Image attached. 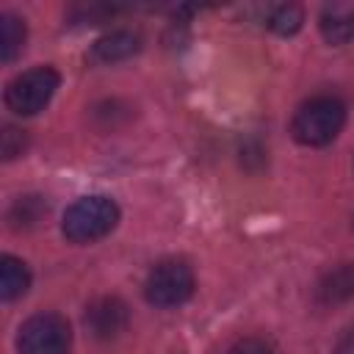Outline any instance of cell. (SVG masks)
<instances>
[{
	"label": "cell",
	"instance_id": "11",
	"mask_svg": "<svg viewBox=\"0 0 354 354\" xmlns=\"http://www.w3.org/2000/svg\"><path fill=\"white\" fill-rule=\"evenodd\" d=\"M25 44V25L19 17L14 14H3L0 17V58L8 64L17 58V53Z\"/></svg>",
	"mask_w": 354,
	"mask_h": 354
},
{
	"label": "cell",
	"instance_id": "9",
	"mask_svg": "<svg viewBox=\"0 0 354 354\" xmlns=\"http://www.w3.org/2000/svg\"><path fill=\"white\" fill-rule=\"evenodd\" d=\"M28 288H30L28 266L19 257H14V254H3L0 257V296L6 301H11V299L22 296Z\"/></svg>",
	"mask_w": 354,
	"mask_h": 354
},
{
	"label": "cell",
	"instance_id": "1",
	"mask_svg": "<svg viewBox=\"0 0 354 354\" xmlns=\"http://www.w3.org/2000/svg\"><path fill=\"white\" fill-rule=\"evenodd\" d=\"M346 124V105L337 97H313L293 116V138L304 147L329 144Z\"/></svg>",
	"mask_w": 354,
	"mask_h": 354
},
{
	"label": "cell",
	"instance_id": "7",
	"mask_svg": "<svg viewBox=\"0 0 354 354\" xmlns=\"http://www.w3.org/2000/svg\"><path fill=\"white\" fill-rule=\"evenodd\" d=\"M138 50H141V36L138 33H133V30H111L102 39L94 41L88 58L94 64H116V61H124V58L136 55Z\"/></svg>",
	"mask_w": 354,
	"mask_h": 354
},
{
	"label": "cell",
	"instance_id": "4",
	"mask_svg": "<svg viewBox=\"0 0 354 354\" xmlns=\"http://www.w3.org/2000/svg\"><path fill=\"white\" fill-rule=\"evenodd\" d=\"M72 343V329L58 313L30 315L17 335L19 354H66Z\"/></svg>",
	"mask_w": 354,
	"mask_h": 354
},
{
	"label": "cell",
	"instance_id": "12",
	"mask_svg": "<svg viewBox=\"0 0 354 354\" xmlns=\"http://www.w3.org/2000/svg\"><path fill=\"white\" fill-rule=\"evenodd\" d=\"M304 22V11L293 3H285V6H277L271 14H268V28L274 33H282V36H290L301 28Z\"/></svg>",
	"mask_w": 354,
	"mask_h": 354
},
{
	"label": "cell",
	"instance_id": "14",
	"mask_svg": "<svg viewBox=\"0 0 354 354\" xmlns=\"http://www.w3.org/2000/svg\"><path fill=\"white\" fill-rule=\"evenodd\" d=\"M22 149H25V130L6 127V133H3V155L11 160V158L22 155Z\"/></svg>",
	"mask_w": 354,
	"mask_h": 354
},
{
	"label": "cell",
	"instance_id": "8",
	"mask_svg": "<svg viewBox=\"0 0 354 354\" xmlns=\"http://www.w3.org/2000/svg\"><path fill=\"white\" fill-rule=\"evenodd\" d=\"M351 296H354V266L351 263L332 268L318 285V299L324 304H340Z\"/></svg>",
	"mask_w": 354,
	"mask_h": 354
},
{
	"label": "cell",
	"instance_id": "10",
	"mask_svg": "<svg viewBox=\"0 0 354 354\" xmlns=\"http://www.w3.org/2000/svg\"><path fill=\"white\" fill-rule=\"evenodd\" d=\"M321 33L332 44H346L354 39V8L332 6L321 14Z\"/></svg>",
	"mask_w": 354,
	"mask_h": 354
},
{
	"label": "cell",
	"instance_id": "5",
	"mask_svg": "<svg viewBox=\"0 0 354 354\" xmlns=\"http://www.w3.org/2000/svg\"><path fill=\"white\" fill-rule=\"evenodd\" d=\"M144 293L155 307H177L194 293V271L183 260H163L149 271Z\"/></svg>",
	"mask_w": 354,
	"mask_h": 354
},
{
	"label": "cell",
	"instance_id": "15",
	"mask_svg": "<svg viewBox=\"0 0 354 354\" xmlns=\"http://www.w3.org/2000/svg\"><path fill=\"white\" fill-rule=\"evenodd\" d=\"M337 354H354V324L343 332V337L337 343Z\"/></svg>",
	"mask_w": 354,
	"mask_h": 354
},
{
	"label": "cell",
	"instance_id": "3",
	"mask_svg": "<svg viewBox=\"0 0 354 354\" xmlns=\"http://www.w3.org/2000/svg\"><path fill=\"white\" fill-rule=\"evenodd\" d=\"M58 83H61V77L53 66L28 69L6 86V105H8V111H14L19 116H33L53 100Z\"/></svg>",
	"mask_w": 354,
	"mask_h": 354
},
{
	"label": "cell",
	"instance_id": "2",
	"mask_svg": "<svg viewBox=\"0 0 354 354\" xmlns=\"http://www.w3.org/2000/svg\"><path fill=\"white\" fill-rule=\"evenodd\" d=\"M119 221V207L108 196H83L64 213V235L72 243H94L105 238Z\"/></svg>",
	"mask_w": 354,
	"mask_h": 354
},
{
	"label": "cell",
	"instance_id": "6",
	"mask_svg": "<svg viewBox=\"0 0 354 354\" xmlns=\"http://www.w3.org/2000/svg\"><path fill=\"white\" fill-rule=\"evenodd\" d=\"M127 321H130L127 304L122 299H116V296H102V299L91 301L88 310H86V326L100 340L119 337L127 329Z\"/></svg>",
	"mask_w": 354,
	"mask_h": 354
},
{
	"label": "cell",
	"instance_id": "13",
	"mask_svg": "<svg viewBox=\"0 0 354 354\" xmlns=\"http://www.w3.org/2000/svg\"><path fill=\"white\" fill-rule=\"evenodd\" d=\"M227 354H274V343L266 337H241Z\"/></svg>",
	"mask_w": 354,
	"mask_h": 354
}]
</instances>
